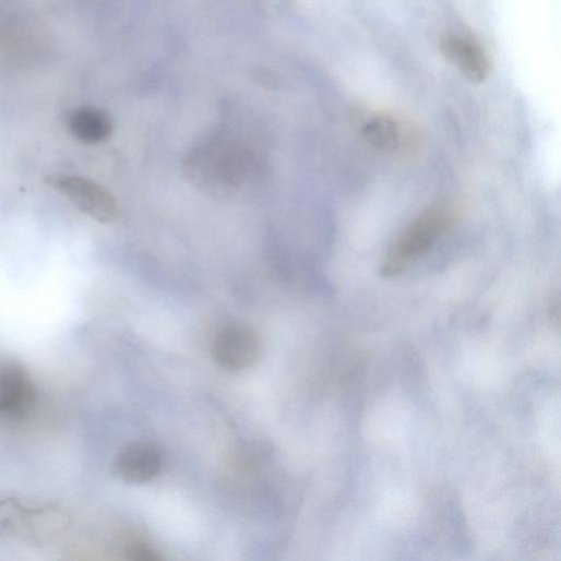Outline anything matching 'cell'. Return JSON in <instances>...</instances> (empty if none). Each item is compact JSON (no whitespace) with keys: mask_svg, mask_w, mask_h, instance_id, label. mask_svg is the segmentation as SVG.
<instances>
[{"mask_svg":"<svg viewBox=\"0 0 561 561\" xmlns=\"http://www.w3.org/2000/svg\"><path fill=\"white\" fill-rule=\"evenodd\" d=\"M71 514L49 502L0 497V536L33 544H47L71 526Z\"/></svg>","mask_w":561,"mask_h":561,"instance_id":"6da1fadb","label":"cell"},{"mask_svg":"<svg viewBox=\"0 0 561 561\" xmlns=\"http://www.w3.org/2000/svg\"><path fill=\"white\" fill-rule=\"evenodd\" d=\"M453 205L431 208L417 217L394 241L381 267L384 278L401 276L422 258L457 220Z\"/></svg>","mask_w":561,"mask_h":561,"instance_id":"7a4b0ae2","label":"cell"},{"mask_svg":"<svg viewBox=\"0 0 561 561\" xmlns=\"http://www.w3.org/2000/svg\"><path fill=\"white\" fill-rule=\"evenodd\" d=\"M191 177L203 187L238 189L253 174L252 153L235 141H215L198 150L189 162Z\"/></svg>","mask_w":561,"mask_h":561,"instance_id":"3957f363","label":"cell"},{"mask_svg":"<svg viewBox=\"0 0 561 561\" xmlns=\"http://www.w3.org/2000/svg\"><path fill=\"white\" fill-rule=\"evenodd\" d=\"M46 182L70 199L82 212L100 223L110 224L119 217L116 198L95 181L73 175L56 174L47 177Z\"/></svg>","mask_w":561,"mask_h":561,"instance_id":"277c9868","label":"cell"},{"mask_svg":"<svg viewBox=\"0 0 561 561\" xmlns=\"http://www.w3.org/2000/svg\"><path fill=\"white\" fill-rule=\"evenodd\" d=\"M35 401L36 389L27 369L17 361L0 365V419H24Z\"/></svg>","mask_w":561,"mask_h":561,"instance_id":"5b68a950","label":"cell"},{"mask_svg":"<svg viewBox=\"0 0 561 561\" xmlns=\"http://www.w3.org/2000/svg\"><path fill=\"white\" fill-rule=\"evenodd\" d=\"M261 341L258 333L242 325L224 330L215 339L213 356L216 362L230 371L251 367L259 358Z\"/></svg>","mask_w":561,"mask_h":561,"instance_id":"8992f818","label":"cell"},{"mask_svg":"<svg viewBox=\"0 0 561 561\" xmlns=\"http://www.w3.org/2000/svg\"><path fill=\"white\" fill-rule=\"evenodd\" d=\"M440 51L470 82L480 84L489 76V59L473 39L458 34H446L440 40Z\"/></svg>","mask_w":561,"mask_h":561,"instance_id":"52a82bcc","label":"cell"},{"mask_svg":"<svg viewBox=\"0 0 561 561\" xmlns=\"http://www.w3.org/2000/svg\"><path fill=\"white\" fill-rule=\"evenodd\" d=\"M163 466L160 451L152 443L138 442L124 449L116 461V472L126 481L143 484L157 476Z\"/></svg>","mask_w":561,"mask_h":561,"instance_id":"ba28073f","label":"cell"},{"mask_svg":"<svg viewBox=\"0 0 561 561\" xmlns=\"http://www.w3.org/2000/svg\"><path fill=\"white\" fill-rule=\"evenodd\" d=\"M72 135L82 143L98 144L110 138L114 126L109 115L96 108H82L69 120Z\"/></svg>","mask_w":561,"mask_h":561,"instance_id":"9c48e42d","label":"cell"},{"mask_svg":"<svg viewBox=\"0 0 561 561\" xmlns=\"http://www.w3.org/2000/svg\"><path fill=\"white\" fill-rule=\"evenodd\" d=\"M362 134L369 144L383 152H396L402 146V126L389 116L372 118L363 127Z\"/></svg>","mask_w":561,"mask_h":561,"instance_id":"30bf717a","label":"cell"},{"mask_svg":"<svg viewBox=\"0 0 561 561\" xmlns=\"http://www.w3.org/2000/svg\"><path fill=\"white\" fill-rule=\"evenodd\" d=\"M127 556L133 560L154 561L160 560L162 556L144 541H134L129 545Z\"/></svg>","mask_w":561,"mask_h":561,"instance_id":"8fae6325","label":"cell"}]
</instances>
